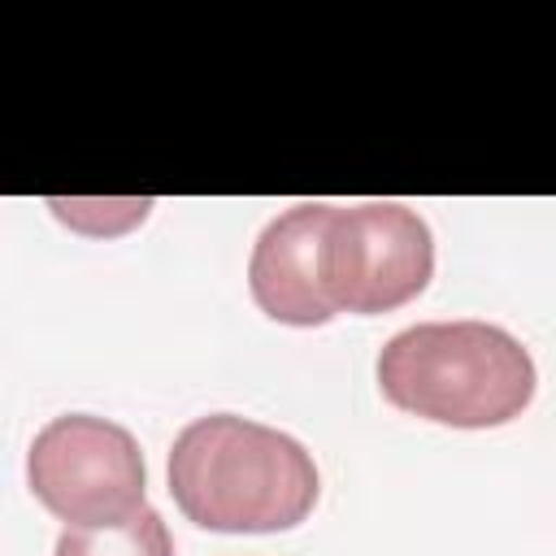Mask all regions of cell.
I'll return each mask as SVG.
<instances>
[{
    "label": "cell",
    "instance_id": "obj_5",
    "mask_svg": "<svg viewBox=\"0 0 556 556\" xmlns=\"http://www.w3.org/2000/svg\"><path fill=\"white\" fill-rule=\"evenodd\" d=\"M330 208L334 204L326 200L295 204L256 235L248 256V291L265 317L282 326H326L334 317L317 278V252Z\"/></svg>",
    "mask_w": 556,
    "mask_h": 556
},
{
    "label": "cell",
    "instance_id": "obj_2",
    "mask_svg": "<svg viewBox=\"0 0 556 556\" xmlns=\"http://www.w3.org/2000/svg\"><path fill=\"white\" fill-rule=\"evenodd\" d=\"M374 369L400 413L456 430L521 417L539 387L521 339L491 321H417L382 343Z\"/></svg>",
    "mask_w": 556,
    "mask_h": 556
},
{
    "label": "cell",
    "instance_id": "obj_1",
    "mask_svg": "<svg viewBox=\"0 0 556 556\" xmlns=\"http://www.w3.org/2000/svg\"><path fill=\"white\" fill-rule=\"evenodd\" d=\"M321 478L308 447L274 426L208 413L169 447V495L187 521L217 534L295 530L317 504Z\"/></svg>",
    "mask_w": 556,
    "mask_h": 556
},
{
    "label": "cell",
    "instance_id": "obj_3",
    "mask_svg": "<svg viewBox=\"0 0 556 556\" xmlns=\"http://www.w3.org/2000/svg\"><path fill=\"white\" fill-rule=\"evenodd\" d=\"M321 295L334 313H391L434 278V239L417 208L395 200L334 204L317 252Z\"/></svg>",
    "mask_w": 556,
    "mask_h": 556
},
{
    "label": "cell",
    "instance_id": "obj_6",
    "mask_svg": "<svg viewBox=\"0 0 556 556\" xmlns=\"http://www.w3.org/2000/svg\"><path fill=\"white\" fill-rule=\"evenodd\" d=\"M56 556H174V539L161 521L156 508L135 513L122 526H100V530H61Z\"/></svg>",
    "mask_w": 556,
    "mask_h": 556
},
{
    "label": "cell",
    "instance_id": "obj_4",
    "mask_svg": "<svg viewBox=\"0 0 556 556\" xmlns=\"http://www.w3.org/2000/svg\"><path fill=\"white\" fill-rule=\"evenodd\" d=\"M26 482L70 530L122 526L148 508V465L135 434L96 413L52 417L26 452Z\"/></svg>",
    "mask_w": 556,
    "mask_h": 556
}]
</instances>
